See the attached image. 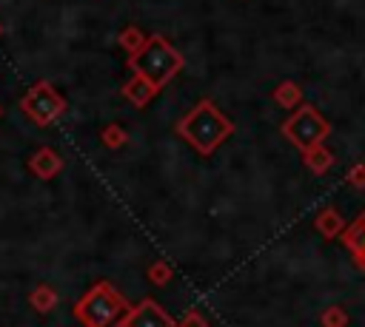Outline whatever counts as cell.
<instances>
[{"label": "cell", "mask_w": 365, "mask_h": 327, "mask_svg": "<svg viewBox=\"0 0 365 327\" xmlns=\"http://www.w3.org/2000/svg\"><path fill=\"white\" fill-rule=\"evenodd\" d=\"M234 125L231 119L211 102V100H200L180 122H177V134L200 154V156H211L228 136H231Z\"/></svg>", "instance_id": "1"}, {"label": "cell", "mask_w": 365, "mask_h": 327, "mask_svg": "<svg viewBox=\"0 0 365 327\" xmlns=\"http://www.w3.org/2000/svg\"><path fill=\"white\" fill-rule=\"evenodd\" d=\"M128 310H131L128 299L106 279L91 284L83 293V299L74 304V316L83 327H123Z\"/></svg>", "instance_id": "2"}, {"label": "cell", "mask_w": 365, "mask_h": 327, "mask_svg": "<svg viewBox=\"0 0 365 327\" xmlns=\"http://www.w3.org/2000/svg\"><path fill=\"white\" fill-rule=\"evenodd\" d=\"M128 65H131L134 74H140V77L148 80L157 91H163V88L171 82V77L180 74V68H182V54H180L165 37L151 34V37L143 43V48L128 57Z\"/></svg>", "instance_id": "3"}, {"label": "cell", "mask_w": 365, "mask_h": 327, "mask_svg": "<svg viewBox=\"0 0 365 327\" xmlns=\"http://www.w3.org/2000/svg\"><path fill=\"white\" fill-rule=\"evenodd\" d=\"M282 134L299 148L308 151L311 145L325 142V136L331 134V125L322 119V114L314 105H299L285 122H282Z\"/></svg>", "instance_id": "4"}, {"label": "cell", "mask_w": 365, "mask_h": 327, "mask_svg": "<svg viewBox=\"0 0 365 327\" xmlns=\"http://www.w3.org/2000/svg\"><path fill=\"white\" fill-rule=\"evenodd\" d=\"M20 108L26 111V117L34 125H51L63 111H66V100L57 94V88L48 80H37L20 100Z\"/></svg>", "instance_id": "5"}, {"label": "cell", "mask_w": 365, "mask_h": 327, "mask_svg": "<svg viewBox=\"0 0 365 327\" xmlns=\"http://www.w3.org/2000/svg\"><path fill=\"white\" fill-rule=\"evenodd\" d=\"M123 327H177V321L154 299H140L137 304H131Z\"/></svg>", "instance_id": "6"}, {"label": "cell", "mask_w": 365, "mask_h": 327, "mask_svg": "<svg viewBox=\"0 0 365 327\" xmlns=\"http://www.w3.org/2000/svg\"><path fill=\"white\" fill-rule=\"evenodd\" d=\"M29 171L37 176V179H43V182H48V179H54L60 171H63V156L54 151V148H40V151H34L31 156H29Z\"/></svg>", "instance_id": "7"}, {"label": "cell", "mask_w": 365, "mask_h": 327, "mask_svg": "<svg viewBox=\"0 0 365 327\" xmlns=\"http://www.w3.org/2000/svg\"><path fill=\"white\" fill-rule=\"evenodd\" d=\"M342 242H345V247L351 250L354 262L365 270V210L354 219V225H345V230H342Z\"/></svg>", "instance_id": "8"}, {"label": "cell", "mask_w": 365, "mask_h": 327, "mask_svg": "<svg viewBox=\"0 0 365 327\" xmlns=\"http://www.w3.org/2000/svg\"><path fill=\"white\" fill-rule=\"evenodd\" d=\"M345 225H348V222L342 219V213H339L334 205L322 208V210L314 216V227H317L319 236H325V239H336V236H342Z\"/></svg>", "instance_id": "9"}, {"label": "cell", "mask_w": 365, "mask_h": 327, "mask_svg": "<svg viewBox=\"0 0 365 327\" xmlns=\"http://www.w3.org/2000/svg\"><path fill=\"white\" fill-rule=\"evenodd\" d=\"M157 94H160V91H157L148 80H143L140 74H134V77L123 85V97H128L134 105H145V102H148V100H154Z\"/></svg>", "instance_id": "10"}, {"label": "cell", "mask_w": 365, "mask_h": 327, "mask_svg": "<svg viewBox=\"0 0 365 327\" xmlns=\"http://www.w3.org/2000/svg\"><path fill=\"white\" fill-rule=\"evenodd\" d=\"M305 156H302V162H305V168L308 171H314V173H325L331 165H334V154L319 142V145H311L308 151H302Z\"/></svg>", "instance_id": "11"}, {"label": "cell", "mask_w": 365, "mask_h": 327, "mask_svg": "<svg viewBox=\"0 0 365 327\" xmlns=\"http://www.w3.org/2000/svg\"><path fill=\"white\" fill-rule=\"evenodd\" d=\"M57 301H60V296H57V290H54L51 284H37V287L29 293V304H31L37 313H51V310L57 307Z\"/></svg>", "instance_id": "12"}, {"label": "cell", "mask_w": 365, "mask_h": 327, "mask_svg": "<svg viewBox=\"0 0 365 327\" xmlns=\"http://www.w3.org/2000/svg\"><path fill=\"white\" fill-rule=\"evenodd\" d=\"M274 100H277V105H282L285 111H291V108L299 105V100H302V88H299L297 82H279V85L274 88Z\"/></svg>", "instance_id": "13"}, {"label": "cell", "mask_w": 365, "mask_h": 327, "mask_svg": "<svg viewBox=\"0 0 365 327\" xmlns=\"http://www.w3.org/2000/svg\"><path fill=\"white\" fill-rule=\"evenodd\" d=\"M145 276H148V282H151V284L163 287V284H168V282L174 279V270H171V264H168V262L157 259V262H151V264H148Z\"/></svg>", "instance_id": "14"}, {"label": "cell", "mask_w": 365, "mask_h": 327, "mask_svg": "<svg viewBox=\"0 0 365 327\" xmlns=\"http://www.w3.org/2000/svg\"><path fill=\"white\" fill-rule=\"evenodd\" d=\"M100 142H103L106 148L117 151V148H123V145L128 142V134H125L120 125H106V128L100 131Z\"/></svg>", "instance_id": "15"}, {"label": "cell", "mask_w": 365, "mask_h": 327, "mask_svg": "<svg viewBox=\"0 0 365 327\" xmlns=\"http://www.w3.org/2000/svg\"><path fill=\"white\" fill-rule=\"evenodd\" d=\"M319 321H322V327H348V313H345V307H339V304H331L322 316H319Z\"/></svg>", "instance_id": "16"}, {"label": "cell", "mask_w": 365, "mask_h": 327, "mask_svg": "<svg viewBox=\"0 0 365 327\" xmlns=\"http://www.w3.org/2000/svg\"><path fill=\"white\" fill-rule=\"evenodd\" d=\"M145 40H148V37H143V31H140V28H125V31L120 34V45H123V48H125L128 54L140 51Z\"/></svg>", "instance_id": "17"}, {"label": "cell", "mask_w": 365, "mask_h": 327, "mask_svg": "<svg viewBox=\"0 0 365 327\" xmlns=\"http://www.w3.org/2000/svg\"><path fill=\"white\" fill-rule=\"evenodd\" d=\"M177 327H208V318H205L200 310H188V313L177 321Z\"/></svg>", "instance_id": "18"}, {"label": "cell", "mask_w": 365, "mask_h": 327, "mask_svg": "<svg viewBox=\"0 0 365 327\" xmlns=\"http://www.w3.org/2000/svg\"><path fill=\"white\" fill-rule=\"evenodd\" d=\"M348 185H354V188H365V162H359V165H354L351 171H348Z\"/></svg>", "instance_id": "19"}, {"label": "cell", "mask_w": 365, "mask_h": 327, "mask_svg": "<svg viewBox=\"0 0 365 327\" xmlns=\"http://www.w3.org/2000/svg\"><path fill=\"white\" fill-rule=\"evenodd\" d=\"M0 31H3V28H0Z\"/></svg>", "instance_id": "20"}]
</instances>
